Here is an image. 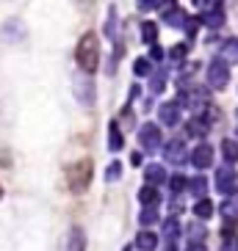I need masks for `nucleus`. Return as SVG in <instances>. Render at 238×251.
I'll return each instance as SVG.
<instances>
[{"label":"nucleus","mask_w":238,"mask_h":251,"mask_svg":"<svg viewBox=\"0 0 238 251\" xmlns=\"http://www.w3.org/2000/svg\"><path fill=\"white\" fill-rule=\"evenodd\" d=\"M78 64H81L86 72H97V64H100V47H97V36L94 33H86V36L78 42Z\"/></svg>","instance_id":"obj_1"},{"label":"nucleus","mask_w":238,"mask_h":251,"mask_svg":"<svg viewBox=\"0 0 238 251\" xmlns=\"http://www.w3.org/2000/svg\"><path fill=\"white\" fill-rule=\"evenodd\" d=\"M67 177H69V188H72V191H83L91 179V163L81 160V163H75V166H69Z\"/></svg>","instance_id":"obj_2"},{"label":"nucleus","mask_w":238,"mask_h":251,"mask_svg":"<svg viewBox=\"0 0 238 251\" xmlns=\"http://www.w3.org/2000/svg\"><path fill=\"white\" fill-rule=\"evenodd\" d=\"M64 251H83V235L81 229H72L67 237V243H64Z\"/></svg>","instance_id":"obj_3"}]
</instances>
